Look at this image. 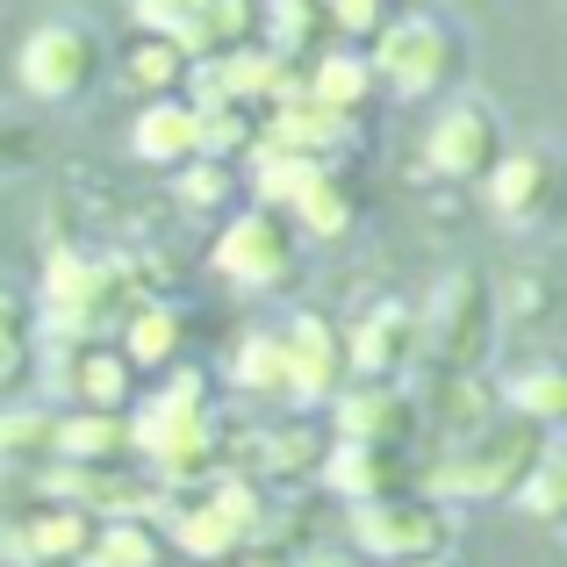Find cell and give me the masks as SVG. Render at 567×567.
<instances>
[{"mask_svg":"<svg viewBox=\"0 0 567 567\" xmlns=\"http://www.w3.org/2000/svg\"><path fill=\"white\" fill-rule=\"evenodd\" d=\"M338 22H346V29H374V14H381V0H338Z\"/></svg>","mask_w":567,"mask_h":567,"instance_id":"74e56055","label":"cell"},{"mask_svg":"<svg viewBox=\"0 0 567 567\" xmlns=\"http://www.w3.org/2000/svg\"><path fill=\"white\" fill-rule=\"evenodd\" d=\"M517 496H525V511H539V517H567V445H539L532 474L517 482Z\"/></svg>","mask_w":567,"mask_h":567,"instance_id":"d6986e66","label":"cell"},{"mask_svg":"<svg viewBox=\"0 0 567 567\" xmlns=\"http://www.w3.org/2000/svg\"><path fill=\"white\" fill-rule=\"evenodd\" d=\"M51 445H58V453H80V460H101V453H123V445H130V424L115 410L65 416V424H51Z\"/></svg>","mask_w":567,"mask_h":567,"instance_id":"ac0fdd59","label":"cell"},{"mask_svg":"<svg viewBox=\"0 0 567 567\" xmlns=\"http://www.w3.org/2000/svg\"><path fill=\"white\" fill-rule=\"evenodd\" d=\"M488 331H496V302H488L482 274H445L439 295H431V346L453 374H474L488 352Z\"/></svg>","mask_w":567,"mask_h":567,"instance_id":"5b68a950","label":"cell"},{"mask_svg":"<svg viewBox=\"0 0 567 567\" xmlns=\"http://www.w3.org/2000/svg\"><path fill=\"white\" fill-rule=\"evenodd\" d=\"M388 474H395V460H388V445H374V439H346L331 460H323V482L346 488L352 503H360V496H388Z\"/></svg>","mask_w":567,"mask_h":567,"instance_id":"5bb4252c","label":"cell"},{"mask_svg":"<svg viewBox=\"0 0 567 567\" xmlns=\"http://www.w3.org/2000/svg\"><path fill=\"white\" fill-rule=\"evenodd\" d=\"M94 65H101V43L86 37L80 22H51V29H37V37L22 43V86H29V94H43V101L86 94Z\"/></svg>","mask_w":567,"mask_h":567,"instance_id":"8992f818","label":"cell"},{"mask_svg":"<svg viewBox=\"0 0 567 567\" xmlns=\"http://www.w3.org/2000/svg\"><path fill=\"white\" fill-rule=\"evenodd\" d=\"M539 445H546L539 439V416L517 410L511 424L488 416V424H474L467 445L431 474V488H439V496H517V482H525L532 460H539Z\"/></svg>","mask_w":567,"mask_h":567,"instance_id":"6da1fadb","label":"cell"},{"mask_svg":"<svg viewBox=\"0 0 567 567\" xmlns=\"http://www.w3.org/2000/svg\"><path fill=\"white\" fill-rule=\"evenodd\" d=\"M216 266L230 280H245V288H274V280H288L295 274V245H288V230H280L274 208L237 216L230 230H223V245H216Z\"/></svg>","mask_w":567,"mask_h":567,"instance_id":"ba28073f","label":"cell"},{"mask_svg":"<svg viewBox=\"0 0 567 567\" xmlns=\"http://www.w3.org/2000/svg\"><path fill=\"white\" fill-rule=\"evenodd\" d=\"M352 539L381 560H416L453 539V517L424 496H360L352 503Z\"/></svg>","mask_w":567,"mask_h":567,"instance_id":"3957f363","label":"cell"},{"mask_svg":"<svg viewBox=\"0 0 567 567\" xmlns=\"http://www.w3.org/2000/svg\"><path fill=\"white\" fill-rule=\"evenodd\" d=\"M43 445H51V416H29V410L0 416V460H14V453H43Z\"/></svg>","mask_w":567,"mask_h":567,"instance_id":"1f68e13d","label":"cell"},{"mask_svg":"<svg viewBox=\"0 0 567 567\" xmlns=\"http://www.w3.org/2000/svg\"><path fill=\"white\" fill-rule=\"evenodd\" d=\"M395 567H445L439 554H416V560H395Z\"/></svg>","mask_w":567,"mask_h":567,"instance_id":"ab89813d","label":"cell"},{"mask_svg":"<svg viewBox=\"0 0 567 567\" xmlns=\"http://www.w3.org/2000/svg\"><path fill=\"white\" fill-rule=\"evenodd\" d=\"M130 445L166 467V482H202L208 460H216V424L202 410V374H181L158 402H144V416L130 424Z\"/></svg>","mask_w":567,"mask_h":567,"instance_id":"7a4b0ae2","label":"cell"},{"mask_svg":"<svg viewBox=\"0 0 567 567\" xmlns=\"http://www.w3.org/2000/svg\"><path fill=\"white\" fill-rule=\"evenodd\" d=\"M410 352H416V317L410 309H374L367 331L352 338V367H360V374H388V367H402Z\"/></svg>","mask_w":567,"mask_h":567,"instance_id":"4fadbf2b","label":"cell"},{"mask_svg":"<svg viewBox=\"0 0 567 567\" xmlns=\"http://www.w3.org/2000/svg\"><path fill=\"white\" fill-rule=\"evenodd\" d=\"M374 72L395 86V94H431V86L453 72V37H445L439 22H424V14L388 22L381 43H374Z\"/></svg>","mask_w":567,"mask_h":567,"instance_id":"52a82bcc","label":"cell"},{"mask_svg":"<svg viewBox=\"0 0 567 567\" xmlns=\"http://www.w3.org/2000/svg\"><path fill=\"white\" fill-rule=\"evenodd\" d=\"M295 202H302V223H309L317 237H338V230L352 223V194L338 187V181H323V173H317L302 194H295Z\"/></svg>","mask_w":567,"mask_h":567,"instance_id":"cb8c5ba5","label":"cell"},{"mask_svg":"<svg viewBox=\"0 0 567 567\" xmlns=\"http://www.w3.org/2000/svg\"><path fill=\"white\" fill-rule=\"evenodd\" d=\"M80 395L94 402V410H123L130 360H123V352H86V360H80Z\"/></svg>","mask_w":567,"mask_h":567,"instance_id":"44dd1931","label":"cell"},{"mask_svg":"<svg viewBox=\"0 0 567 567\" xmlns=\"http://www.w3.org/2000/svg\"><path fill=\"white\" fill-rule=\"evenodd\" d=\"M173 532H181V546H187L194 560H223V554L237 546V525H230V517L216 511V503H202V511H187V517H181Z\"/></svg>","mask_w":567,"mask_h":567,"instance_id":"7402d4cb","label":"cell"},{"mask_svg":"<svg viewBox=\"0 0 567 567\" xmlns=\"http://www.w3.org/2000/svg\"><path fill=\"white\" fill-rule=\"evenodd\" d=\"M230 374H237V388H288V352H280V338H245Z\"/></svg>","mask_w":567,"mask_h":567,"instance_id":"4316f807","label":"cell"},{"mask_svg":"<svg viewBox=\"0 0 567 567\" xmlns=\"http://www.w3.org/2000/svg\"><path fill=\"white\" fill-rule=\"evenodd\" d=\"M496 158H503V137H496V115H488L482 101H460V109L439 115V130H431V166H439L445 181H482Z\"/></svg>","mask_w":567,"mask_h":567,"instance_id":"9c48e42d","label":"cell"},{"mask_svg":"<svg viewBox=\"0 0 567 567\" xmlns=\"http://www.w3.org/2000/svg\"><path fill=\"white\" fill-rule=\"evenodd\" d=\"M280 58H266V51H237L230 65H223V94H280Z\"/></svg>","mask_w":567,"mask_h":567,"instance_id":"f1b7e54d","label":"cell"},{"mask_svg":"<svg viewBox=\"0 0 567 567\" xmlns=\"http://www.w3.org/2000/svg\"><path fill=\"white\" fill-rule=\"evenodd\" d=\"M482 181H488V202H496V216H503V223H532L546 202H554V166H546L539 152L496 158Z\"/></svg>","mask_w":567,"mask_h":567,"instance_id":"8fae6325","label":"cell"},{"mask_svg":"<svg viewBox=\"0 0 567 567\" xmlns=\"http://www.w3.org/2000/svg\"><path fill=\"white\" fill-rule=\"evenodd\" d=\"M338 431H346V439L395 445L402 431H410V395H395L381 374L367 381V388H346V395H338Z\"/></svg>","mask_w":567,"mask_h":567,"instance_id":"7c38bea8","label":"cell"},{"mask_svg":"<svg viewBox=\"0 0 567 567\" xmlns=\"http://www.w3.org/2000/svg\"><path fill=\"white\" fill-rule=\"evenodd\" d=\"M86 546V511H51V517H37L29 525V554H51V560H72Z\"/></svg>","mask_w":567,"mask_h":567,"instance_id":"484cf974","label":"cell"},{"mask_svg":"<svg viewBox=\"0 0 567 567\" xmlns=\"http://www.w3.org/2000/svg\"><path fill=\"white\" fill-rule=\"evenodd\" d=\"M14 338H29V309L0 288V346H14Z\"/></svg>","mask_w":567,"mask_h":567,"instance_id":"d590c367","label":"cell"},{"mask_svg":"<svg viewBox=\"0 0 567 567\" xmlns=\"http://www.w3.org/2000/svg\"><path fill=\"white\" fill-rule=\"evenodd\" d=\"M280 352H288V388L295 395H331L338 374H346V346L331 338L323 317H295V331L280 338Z\"/></svg>","mask_w":567,"mask_h":567,"instance_id":"30bf717a","label":"cell"},{"mask_svg":"<svg viewBox=\"0 0 567 567\" xmlns=\"http://www.w3.org/2000/svg\"><path fill=\"white\" fill-rule=\"evenodd\" d=\"M29 158H37V130H29L22 115H8V109H0V173L29 166Z\"/></svg>","mask_w":567,"mask_h":567,"instance_id":"e575fe53","label":"cell"},{"mask_svg":"<svg viewBox=\"0 0 567 567\" xmlns=\"http://www.w3.org/2000/svg\"><path fill=\"white\" fill-rule=\"evenodd\" d=\"M223 194H230V173H223V166H187L181 173V202L187 208H216Z\"/></svg>","mask_w":567,"mask_h":567,"instance_id":"836d02e7","label":"cell"},{"mask_svg":"<svg viewBox=\"0 0 567 567\" xmlns=\"http://www.w3.org/2000/svg\"><path fill=\"white\" fill-rule=\"evenodd\" d=\"M317 460V431H280V439H266V474H288V467H309Z\"/></svg>","mask_w":567,"mask_h":567,"instance_id":"d6a6232c","label":"cell"},{"mask_svg":"<svg viewBox=\"0 0 567 567\" xmlns=\"http://www.w3.org/2000/svg\"><path fill=\"white\" fill-rule=\"evenodd\" d=\"M130 80H137V86H173V80H181V43H173V37L137 43V58H130Z\"/></svg>","mask_w":567,"mask_h":567,"instance_id":"4dcf8cb0","label":"cell"},{"mask_svg":"<svg viewBox=\"0 0 567 567\" xmlns=\"http://www.w3.org/2000/svg\"><path fill=\"white\" fill-rule=\"evenodd\" d=\"M302 567H360V560H346V554H317V560H302Z\"/></svg>","mask_w":567,"mask_h":567,"instance_id":"f35d334b","label":"cell"},{"mask_svg":"<svg viewBox=\"0 0 567 567\" xmlns=\"http://www.w3.org/2000/svg\"><path fill=\"white\" fill-rule=\"evenodd\" d=\"M309 94H317L323 109H338V115L360 109V101H367V65H360V58H323V65H317V86H309Z\"/></svg>","mask_w":567,"mask_h":567,"instance_id":"d4e9b609","label":"cell"},{"mask_svg":"<svg viewBox=\"0 0 567 567\" xmlns=\"http://www.w3.org/2000/svg\"><path fill=\"white\" fill-rule=\"evenodd\" d=\"M323 22H331V8H323V0H274V43H280V51L317 43Z\"/></svg>","mask_w":567,"mask_h":567,"instance_id":"83f0119b","label":"cell"},{"mask_svg":"<svg viewBox=\"0 0 567 567\" xmlns=\"http://www.w3.org/2000/svg\"><path fill=\"white\" fill-rule=\"evenodd\" d=\"M173 352H181V317H173V309H137V323H130V360L158 367V360H173Z\"/></svg>","mask_w":567,"mask_h":567,"instance_id":"603a6c76","label":"cell"},{"mask_svg":"<svg viewBox=\"0 0 567 567\" xmlns=\"http://www.w3.org/2000/svg\"><path fill=\"white\" fill-rule=\"evenodd\" d=\"M29 374V338H14V346H0V388H14Z\"/></svg>","mask_w":567,"mask_h":567,"instance_id":"8d00e7d4","label":"cell"},{"mask_svg":"<svg viewBox=\"0 0 567 567\" xmlns=\"http://www.w3.org/2000/svg\"><path fill=\"white\" fill-rule=\"evenodd\" d=\"M511 395H517V410H525V416H567V374H560V367H546V374L517 381Z\"/></svg>","mask_w":567,"mask_h":567,"instance_id":"f546056e","label":"cell"},{"mask_svg":"<svg viewBox=\"0 0 567 567\" xmlns=\"http://www.w3.org/2000/svg\"><path fill=\"white\" fill-rule=\"evenodd\" d=\"M115 302H137L123 266H101V259H80V251H58L51 274H43V317H51V331H86V323H101Z\"/></svg>","mask_w":567,"mask_h":567,"instance_id":"277c9868","label":"cell"},{"mask_svg":"<svg viewBox=\"0 0 567 567\" xmlns=\"http://www.w3.org/2000/svg\"><path fill=\"white\" fill-rule=\"evenodd\" d=\"M317 152H274V144H266V158H259V194L266 202H295V194H302L309 181H317Z\"/></svg>","mask_w":567,"mask_h":567,"instance_id":"ffe728a7","label":"cell"},{"mask_svg":"<svg viewBox=\"0 0 567 567\" xmlns=\"http://www.w3.org/2000/svg\"><path fill=\"white\" fill-rule=\"evenodd\" d=\"M137 152L144 158H158V166H173V158H194L202 152V115L194 109H144L137 115Z\"/></svg>","mask_w":567,"mask_h":567,"instance_id":"9a60e30c","label":"cell"},{"mask_svg":"<svg viewBox=\"0 0 567 567\" xmlns=\"http://www.w3.org/2000/svg\"><path fill=\"white\" fill-rule=\"evenodd\" d=\"M338 130H346L338 109H323L317 94H288V109L274 123V152H323V144H338Z\"/></svg>","mask_w":567,"mask_h":567,"instance_id":"2e32d148","label":"cell"},{"mask_svg":"<svg viewBox=\"0 0 567 567\" xmlns=\"http://www.w3.org/2000/svg\"><path fill=\"white\" fill-rule=\"evenodd\" d=\"M86 567H158V539L137 525V517H115V525H101V539L80 546Z\"/></svg>","mask_w":567,"mask_h":567,"instance_id":"e0dca14e","label":"cell"}]
</instances>
